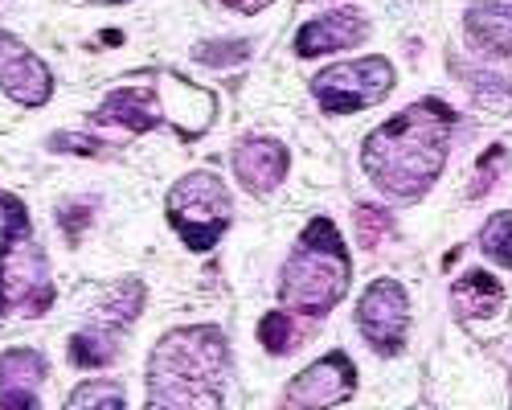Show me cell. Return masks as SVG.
<instances>
[{
    "label": "cell",
    "mask_w": 512,
    "mask_h": 410,
    "mask_svg": "<svg viewBox=\"0 0 512 410\" xmlns=\"http://www.w3.org/2000/svg\"><path fill=\"white\" fill-rule=\"evenodd\" d=\"M46 382V357L33 349L0 353V410H37V390Z\"/></svg>",
    "instance_id": "13"
},
{
    "label": "cell",
    "mask_w": 512,
    "mask_h": 410,
    "mask_svg": "<svg viewBox=\"0 0 512 410\" xmlns=\"http://www.w3.org/2000/svg\"><path fill=\"white\" fill-rule=\"evenodd\" d=\"M451 296H455V308H459L463 316H488V312L504 300L500 283H496L488 271H467V275L451 287Z\"/></svg>",
    "instance_id": "16"
},
{
    "label": "cell",
    "mask_w": 512,
    "mask_h": 410,
    "mask_svg": "<svg viewBox=\"0 0 512 410\" xmlns=\"http://www.w3.org/2000/svg\"><path fill=\"white\" fill-rule=\"evenodd\" d=\"M353 390H357V369L349 353H328L316 365H308L300 378L287 382L279 410H328L336 402L353 398Z\"/></svg>",
    "instance_id": "9"
},
{
    "label": "cell",
    "mask_w": 512,
    "mask_h": 410,
    "mask_svg": "<svg viewBox=\"0 0 512 410\" xmlns=\"http://www.w3.org/2000/svg\"><path fill=\"white\" fill-rule=\"evenodd\" d=\"M0 91L21 107H46L54 95V78L21 37L0 29Z\"/></svg>",
    "instance_id": "10"
},
{
    "label": "cell",
    "mask_w": 512,
    "mask_h": 410,
    "mask_svg": "<svg viewBox=\"0 0 512 410\" xmlns=\"http://www.w3.org/2000/svg\"><path fill=\"white\" fill-rule=\"evenodd\" d=\"M230 164H234L238 185H242L246 193H254V197H263V193H271V189L287 177L291 152H287L279 140H271V136H246V140L234 144Z\"/></svg>",
    "instance_id": "11"
},
{
    "label": "cell",
    "mask_w": 512,
    "mask_h": 410,
    "mask_svg": "<svg viewBox=\"0 0 512 410\" xmlns=\"http://www.w3.org/2000/svg\"><path fill=\"white\" fill-rule=\"evenodd\" d=\"M62 410H123V386L107 382V378L78 382Z\"/></svg>",
    "instance_id": "17"
},
{
    "label": "cell",
    "mask_w": 512,
    "mask_h": 410,
    "mask_svg": "<svg viewBox=\"0 0 512 410\" xmlns=\"http://www.w3.org/2000/svg\"><path fill=\"white\" fill-rule=\"evenodd\" d=\"M357 328L361 337L381 353L390 357L406 345V328H410V300L406 287L394 279H373L365 287V296L357 304Z\"/></svg>",
    "instance_id": "8"
},
{
    "label": "cell",
    "mask_w": 512,
    "mask_h": 410,
    "mask_svg": "<svg viewBox=\"0 0 512 410\" xmlns=\"http://www.w3.org/2000/svg\"><path fill=\"white\" fill-rule=\"evenodd\" d=\"M230 345L222 328L193 324L168 333L148 357L144 410H222Z\"/></svg>",
    "instance_id": "3"
},
{
    "label": "cell",
    "mask_w": 512,
    "mask_h": 410,
    "mask_svg": "<svg viewBox=\"0 0 512 410\" xmlns=\"http://www.w3.org/2000/svg\"><path fill=\"white\" fill-rule=\"evenodd\" d=\"M193 58L205 62V66H230V62H246L250 46H246V41H209V46L193 50Z\"/></svg>",
    "instance_id": "20"
},
{
    "label": "cell",
    "mask_w": 512,
    "mask_h": 410,
    "mask_svg": "<svg viewBox=\"0 0 512 410\" xmlns=\"http://www.w3.org/2000/svg\"><path fill=\"white\" fill-rule=\"evenodd\" d=\"M168 226H173L185 246L193 251H209L226 230H230V189L218 173H185L164 197Z\"/></svg>",
    "instance_id": "6"
},
{
    "label": "cell",
    "mask_w": 512,
    "mask_h": 410,
    "mask_svg": "<svg viewBox=\"0 0 512 410\" xmlns=\"http://www.w3.org/2000/svg\"><path fill=\"white\" fill-rule=\"evenodd\" d=\"M349 251H345V238L328 218L308 222V230L295 242L291 259L283 263L279 275V300L291 312H304V316H324L332 312L349 292Z\"/></svg>",
    "instance_id": "4"
},
{
    "label": "cell",
    "mask_w": 512,
    "mask_h": 410,
    "mask_svg": "<svg viewBox=\"0 0 512 410\" xmlns=\"http://www.w3.org/2000/svg\"><path fill=\"white\" fill-rule=\"evenodd\" d=\"M394 91V66L386 58H357L345 66H328L312 78V95L336 111V115H349L361 107H373Z\"/></svg>",
    "instance_id": "7"
},
{
    "label": "cell",
    "mask_w": 512,
    "mask_h": 410,
    "mask_svg": "<svg viewBox=\"0 0 512 410\" xmlns=\"http://www.w3.org/2000/svg\"><path fill=\"white\" fill-rule=\"evenodd\" d=\"M480 246H484V251L492 255V263L512 267V214H496V218L484 226Z\"/></svg>",
    "instance_id": "19"
},
{
    "label": "cell",
    "mask_w": 512,
    "mask_h": 410,
    "mask_svg": "<svg viewBox=\"0 0 512 410\" xmlns=\"http://www.w3.org/2000/svg\"><path fill=\"white\" fill-rule=\"evenodd\" d=\"M455 123L459 115L439 99H418L398 111L390 123L369 132L361 148L369 181L398 201H418L443 173Z\"/></svg>",
    "instance_id": "1"
},
{
    "label": "cell",
    "mask_w": 512,
    "mask_h": 410,
    "mask_svg": "<svg viewBox=\"0 0 512 410\" xmlns=\"http://www.w3.org/2000/svg\"><path fill=\"white\" fill-rule=\"evenodd\" d=\"M0 283H5L9 304H21L29 316H41L54 304L46 251L33 238L29 210L13 193H0Z\"/></svg>",
    "instance_id": "5"
},
{
    "label": "cell",
    "mask_w": 512,
    "mask_h": 410,
    "mask_svg": "<svg viewBox=\"0 0 512 410\" xmlns=\"http://www.w3.org/2000/svg\"><path fill=\"white\" fill-rule=\"evenodd\" d=\"M463 29L480 50L512 54V0H500V5H472L463 17Z\"/></svg>",
    "instance_id": "14"
},
{
    "label": "cell",
    "mask_w": 512,
    "mask_h": 410,
    "mask_svg": "<svg viewBox=\"0 0 512 410\" xmlns=\"http://www.w3.org/2000/svg\"><path fill=\"white\" fill-rule=\"evenodd\" d=\"M222 5H230V9H238V13H263L271 0H222Z\"/></svg>",
    "instance_id": "24"
},
{
    "label": "cell",
    "mask_w": 512,
    "mask_h": 410,
    "mask_svg": "<svg viewBox=\"0 0 512 410\" xmlns=\"http://www.w3.org/2000/svg\"><path fill=\"white\" fill-rule=\"evenodd\" d=\"M365 33H369V21L357 9H328L295 33V54L320 58V54H332V50H349Z\"/></svg>",
    "instance_id": "12"
},
{
    "label": "cell",
    "mask_w": 512,
    "mask_h": 410,
    "mask_svg": "<svg viewBox=\"0 0 512 410\" xmlns=\"http://www.w3.org/2000/svg\"><path fill=\"white\" fill-rule=\"evenodd\" d=\"M91 5H127V0H91Z\"/></svg>",
    "instance_id": "25"
},
{
    "label": "cell",
    "mask_w": 512,
    "mask_h": 410,
    "mask_svg": "<svg viewBox=\"0 0 512 410\" xmlns=\"http://www.w3.org/2000/svg\"><path fill=\"white\" fill-rule=\"evenodd\" d=\"M353 218H357V234H361L365 246H373L381 234L394 226V218L381 210V205H357V214H353Z\"/></svg>",
    "instance_id": "21"
},
{
    "label": "cell",
    "mask_w": 512,
    "mask_h": 410,
    "mask_svg": "<svg viewBox=\"0 0 512 410\" xmlns=\"http://www.w3.org/2000/svg\"><path fill=\"white\" fill-rule=\"evenodd\" d=\"M5 304H9V296H5V283H0V312H5Z\"/></svg>",
    "instance_id": "26"
},
{
    "label": "cell",
    "mask_w": 512,
    "mask_h": 410,
    "mask_svg": "<svg viewBox=\"0 0 512 410\" xmlns=\"http://www.w3.org/2000/svg\"><path fill=\"white\" fill-rule=\"evenodd\" d=\"M119 328H103V324H87L82 333L70 337V361L78 369H103L115 361L119 353Z\"/></svg>",
    "instance_id": "15"
},
{
    "label": "cell",
    "mask_w": 512,
    "mask_h": 410,
    "mask_svg": "<svg viewBox=\"0 0 512 410\" xmlns=\"http://www.w3.org/2000/svg\"><path fill=\"white\" fill-rule=\"evenodd\" d=\"M50 148H54V152H82V156H103V152H107V144H99V140H87V136H66V132L50 136Z\"/></svg>",
    "instance_id": "23"
},
{
    "label": "cell",
    "mask_w": 512,
    "mask_h": 410,
    "mask_svg": "<svg viewBox=\"0 0 512 410\" xmlns=\"http://www.w3.org/2000/svg\"><path fill=\"white\" fill-rule=\"evenodd\" d=\"M213 115H218L213 91L173 70H136L103 95V103L91 111V123H111V128H127L136 136L173 128L181 140H197L201 132H209Z\"/></svg>",
    "instance_id": "2"
},
{
    "label": "cell",
    "mask_w": 512,
    "mask_h": 410,
    "mask_svg": "<svg viewBox=\"0 0 512 410\" xmlns=\"http://www.w3.org/2000/svg\"><path fill=\"white\" fill-rule=\"evenodd\" d=\"M91 218H95V201H70V205H62V210H58V222H62L66 238H78L82 226H87Z\"/></svg>",
    "instance_id": "22"
},
{
    "label": "cell",
    "mask_w": 512,
    "mask_h": 410,
    "mask_svg": "<svg viewBox=\"0 0 512 410\" xmlns=\"http://www.w3.org/2000/svg\"><path fill=\"white\" fill-rule=\"evenodd\" d=\"M259 341L267 353H291L300 345V333H295V320L287 312H267L259 320Z\"/></svg>",
    "instance_id": "18"
}]
</instances>
